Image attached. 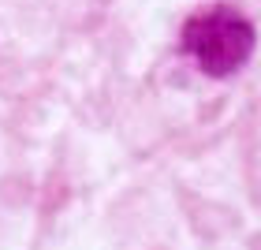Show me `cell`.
<instances>
[{
	"mask_svg": "<svg viewBox=\"0 0 261 250\" xmlns=\"http://www.w3.org/2000/svg\"><path fill=\"white\" fill-rule=\"evenodd\" d=\"M246 172H250V187L254 198L261 206V101L250 112V131H246Z\"/></svg>",
	"mask_w": 261,
	"mask_h": 250,
	"instance_id": "7a4b0ae2",
	"label": "cell"
},
{
	"mask_svg": "<svg viewBox=\"0 0 261 250\" xmlns=\"http://www.w3.org/2000/svg\"><path fill=\"white\" fill-rule=\"evenodd\" d=\"M257 34L250 19L228 4H213L194 11L183 22V49L198 60L209 79H228L254 56Z\"/></svg>",
	"mask_w": 261,
	"mask_h": 250,
	"instance_id": "6da1fadb",
	"label": "cell"
}]
</instances>
